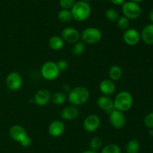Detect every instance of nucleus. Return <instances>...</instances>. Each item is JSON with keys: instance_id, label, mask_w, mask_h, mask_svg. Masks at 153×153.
Masks as SVG:
<instances>
[{"instance_id": "nucleus-12", "label": "nucleus", "mask_w": 153, "mask_h": 153, "mask_svg": "<svg viewBox=\"0 0 153 153\" xmlns=\"http://www.w3.org/2000/svg\"><path fill=\"white\" fill-rule=\"evenodd\" d=\"M123 38L128 46H135L140 41V34L134 28H128L123 33Z\"/></svg>"}, {"instance_id": "nucleus-26", "label": "nucleus", "mask_w": 153, "mask_h": 153, "mask_svg": "<svg viewBox=\"0 0 153 153\" xmlns=\"http://www.w3.org/2000/svg\"><path fill=\"white\" fill-rule=\"evenodd\" d=\"M101 153H121V148L117 144L111 143L103 147Z\"/></svg>"}, {"instance_id": "nucleus-11", "label": "nucleus", "mask_w": 153, "mask_h": 153, "mask_svg": "<svg viewBox=\"0 0 153 153\" xmlns=\"http://www.w3.org/2000/svg\"><path fill=\"white\" fill-rule=\"evenodd\" d=\"M52 94L49 90L46 88H40L36 92L34 97V103L39 106H43L51 100Z\"/></svg>"}, {"instance_id": "nucleus-33", "label": "nucleus", "mask_w": 153, "mask_h": 153, "mask_svg": "<svg viewBox=\"0 0 153 153\" xmlns=\"http://www.w3.org/2000/svg\"><path fill=\"white\" fill-rule=\"evenodd\" d=\"M110 1L116 5H122L126 2L125 0H110Z\"/></svg>"}, {"instance_id": "nucleus-2", "label": "nucleus", "mask_w": 153, "mask_h": 153, "mask_svg": "<svg viewBox=\"0 0 153 153\" xmlns=\"http://www.w3.org/2000/svg\"><path fill=\"white\" fill-rule=\"evenodd\" d=\"M73 18L78 22L85 21L90 17L91 14V7L87 2L77 1L71 8Z\"/></svg>"}, {"instance_id": "nucleus-32", "label": "nucleus", "mask_w": 153, "mask_h": 153, "mask_svg": "<svg viewBox=\"0 0 153 153\" xmlns=\"http://www.w3.org/2000/svg\"><path fill=\"white\" fill-rule=\"evenodd\" d=\"M31 142H32V140H31V138L29 136H27L25 138L24 140H22L19 143H20L21 146L24 147H28L29 146H31Z\"/></svg>"}, {"instance_id": "nucleus-9", "label": "nucleus", "mask_w": 153, "mask_h": 153, "mask_svg": "<svg viewBox=\"0 0 153 153\" xmlns=\"http://www.w3.org/2000/svg\"><path fill=\"white\" fill-rule=\"evenodd\" d=\"M109 121L112 127L121 129L126 124V116L123 112L114 109L109 113Z\"/></svg>"}, {"instance_id": "nucleus-13", "label": "nucleus", "mask_w": 153, "mask_h": 153, "mask_svg": "<svg viewBox=\"0 0 153 153\" xmlns=\"http://www.w3.org/2000/svg\"><path fill=\"white\" fill-rule=\"evenodd\" d=\"M9 135L13 140L18 142H20L28 136L26 130L19 124L12 125L9 129Z\"/></svg>"}, {"instance_id": "nucleus-1", "label": "nucleus", "mask_w": 153, "mask_h": 153, "mask_svg": "<svg viewBox=\"0 0 153 153\" xmlns=\"http://www.w3.org/2000/svg\"><path fill=\"white\" fill-rule=\"evenodd\" d=\"M90 98V92L84 86H76L70 90L67 99L72 105L81 106L87 103Z\"/></svg>"}, {"instance_id": "nucleus-14", "label": "nucleus", "mask_w": 153, "mask_h": 153, "mask_svg": "<svg viewBox=\"0 0 153 153\" xmlns=\"http://www.w3.org/2000/svg\"><path fill=\"white\" fill-rule=\"evenodd\" d=\"M65 124L61 120H54L49 124L48 130L49 134L53 137L61 136L65 131Z\"/></svg>"}, {"instance_id": "nucleus-16", "label": "nucleus", "mask_w": 153, "mask_h": 153, "mask_svg": "<svg viewBox=\"0 0 153 153\" xmlns=\"http://www.w3.org/2000/svg\"><path fill=\"white\" fill-rule=\"evenodd\" d=\"M100 91L103 94V95L111 96L114 94L116 91V86L113 80L110 79H105L100 82Z\"/></svg>"}, {"instance_id": "nucleus-15", "label": "nucleus", "mask_w": 153, "mask_h": 153, "mask_svg": "<svg viewBox=\"0 0 153 153\" xmlns=\"http://www.w3.org/2000/svg\"><path fill=\"white\" fill-rule=\"evenodd\" d=\"M97 106L102 110L105 111L107 113H110L112 110H114V100H112L109 96L102 95L97 99Z\"/></svg>"}, {"instance_id": "nucleus-28", "label": "nucleus", "mask_w": 153, "mask_h": 153, "mask_svg": "<svg viewBox=\"0 0 153 153\" xmlns=\"http://www.w3.org/2000/svg\"><path fill=\"white\" fill-rule=\"evenodd\" d=\"M117 26L120 29L124 30H127L128 28H129L130 26V20L128 19L127 17H126L125 16H120L118 20L117 21Z\"/></svg>"}, {"instance_id": "nucleus-24", "label": "nucleus", "mask_w": 153, "mask_h": 153, "mask_svg": "<svg viewBox=\"0 0 153 153\" xmlns=\"http://www.w3.org/2000/svg\"><path fill=\"white\" fill-rule=\"evenodd\" d=\"M105 17L107 18L108 20L112 22H117L120 17L119 13L117 12V10L114 8L107 9L105 10Z\"/></svg>"}, {"instance_id": "nucleus-29", "label": "nucleus", "mask_w": 153, "mask_h": 153, "mask_svg": "<svg viewBox=\"0 0 153 153\" xmlns=\"http://www.w3.org/2000/svg\"><path fill=\"white\" fill-rule=\"evenodd\" d=\"M75 3H76V0H59L60 6L62 9L71 10Z\"/></svg>"}, {"instance_id": "nucleus-17", "label": "nucleus", "mask_w": 153, "mask_h": 153, "mask_svg": "<svg viewBox=\"0 0 153 153\" xmlns=\"http://www.w3.org/2000/svg\"><path fill=\"white\" fill-rule=\"evenodd\" d=\"M79 110L78 107L74 105L67 106L61 110V117L67 121H73L79 116Z\"/></svg>"}, {"instance_id": "nucleus-5", "label": "nucleus", "mask_w": 153, "mask_h": 153, "mask_svg": "<svg viewBox=\"0 0 153 153\" xmlns=\"http://www.w3.org/2000/svg\"><path fill=\"white\" fill-rule=\"evenodd\" d=\"M56 62L52 61H48L43 63L40 68V73L42 76L46 80H54L57 79L60 74Z\"/></svg>"}, {"instance_id": "nucleus-6", "label": "nucleus", "mask_w": 153, "mask_h": 153, "mask_svg": "<svg viewBox=\"0 0 153 153\" xmlns=\"http://www.w3.org/2000/svg\"><path fill=\"white\" fill-rule=\"evenodd\" d=\"M122 12L123 16L129 20H136L141 15L142 10L140 4L132 1L125 2L122 4Z\"/></svg>"}, {"instance_id": "nucleus-4", "label": "nucleus", "mask_w": 153, "mask_h": 153, "mask_svg": "<svg viewBox=\"0 0 153 153\" xmlns=\"http://www.w3.org/2000/svg\"><path fill=\"white\" fill-rule=\"evenodd\" d=\"M102 34V32L96 27L85 28L80 34V38L85 44H96L101 40Z\"/></svg>"}, {"instance_id": "nucleus-30", "label": "nucleus", "mask_w": 153, "mask_h": 153, "mask_svg": "<svg viewBox=\"0 0 153 153\" xmlns=\"http://www.w3.org/2000/svg\"><path fill=\"white\" fill-rule=\"evenodd\" d=\"M144 122L145 126L149 129L153 128V112H150V113L147 114L146 117L144 118Z\"/></svg>"}, {"instance_id": "nucleus-35", "label": "nucleus", "mask_w": 153, "mask_h": 153, "mask_svg": "<svg viewBox=\"0 0 153 153\" xmlns=\"http://www.w3.org/2000/svg\"><path fill=\"white\" fill-rule=\"evenodd\" d=\"M82 153H98V152L96 151H93V150L90 149V150H86V151H84L83 152H82Z\"/></svg>"}, {"instance_id": "nucleus-25", "label": "nucleus", "mask_w": 153, "mask_h": 153, "mask_svg": "<svg viewBox=\"0 0 153 153\" xmlns=\"http://www.w3.org/2000/svg\"><path fill=\"white\" fill-rule=\"evenodd\" d=\"M90 148L93 151H99L102 146V141L99 136H94L90 141Z\"/></svg>"}, {"instance_id": "nucleus-36", "label": "nucleus", "mask_w": 153, "mask_h": 153, "mask_svg": "<svg viewBox=\"0 0 153 153\" xmlns=\"http://www.w3.org/2000/svg\"><path fill=\"white\" fill-rule=\"evenodd\" d=\"M149 135H150V136H153V128L150 129V130H149Z\"/></svg>"}, {"instance_id": "nucleus-18", "label": "nucleus", "mask_w": 153, "mask_h": 153, "mask_svg": "<svg viewBox=\"0 0 153 153\" xmlns=\"http://www.w3.org/2000/svg\"><path fill=\"white\" fill-rule=\"evenodd\" d=\"M140 38H142L145 44L149 45L153 44V24L150 23L143 27L140 34Z\"/></svg>"}, {"instance_id": "nucleus-10", "label": "nucleus", "mask_w": 153, "mask_h": 153, "mask_svg": "<svg viewBox=\"0 0 153 153\" xmlns=\"http://www.w3.org/2000/svg\"><path fill=\"white\" fill-rule=\"evenodd\" d=\"M61 38L64 42L69 44H75L79 41L80 33L74 27H66L61 32Z\"/></svg>"}, {"instance_id": "nucleus-7", "label": "nucleus", "mask_w": 153, "mask_h": 153, "mask_svg": "<svg viewBox=\"0 0 153 153\" xmlns=\"http://www.w3.org/2000/svg\"><path fill=\"white\" fill-rule=\"evenodd\" d=\"M7 88L10 91H17L22 86V77L17 72H11L5 79Z\"/></svg>"}, {"instance_id": "nucleus-23", "label": "nucleus", "mask_w": 153, "mask_h": 153, "mask_svg": "<svg viewBox=\"0 0 153 153\" xmlns=\"http://www.w3.org/2000/svg\"><path fill=\"white\" fill-rule=\"evenodd\" d=\"M126 153H138L140 150V143L137 140H131L126 147Z\"/></svg>"}, {"instance_id": "nucleus-21", "label": "nucleus", "mask_w": 153, "mask_h": 153, "mask_svg": "<svg viewBox=\"0 0 153 153\" xmlns=\"http://www.w3.org/2000/svg\"><path fill=\"white\" fill-rule=\"evenodd\" d=\"M67 96L64 92H56L51 97V100L55 105H61L66 101Z\"/></svg>"}, {"instance_id": "nucleus-31", "label": "nucleus", "mask_w": 153, "mask_h": 153, "mask_svg": "<svg viewBox=\"0 0 153 153\" xmlns=\"http://www.w3.org/2000/svg\"><path fill=\"white\" fill-rule=\"evenodd\" d=\"M57 65H58V69H59L60 71H64V70H66L68 68V62H67L66 60L64 59H61L56 62Z\"/></svg>"}, {"instance_id": "nucleus-19", "label": "nucleus", "mask_w": 153, "mask_h": 153, "mask_svg": "<svg viewBox=\"0 0 153 153\" xmlns=\"http://www.w3.org/2000/svg\"><path fill=\"white\" fill-rule=\"evenodd\" d=\"M64 41L61 36L53 35L49 40V46L52 50H60L64 47Z\"/></svg>"}, {"instance_id": "nucleus-20", "label": "nucleus", "mask_w": 153, "mask_h": 153, "mask_svg": "<svg viewBox=\"0 0 153 153\" xmlns=\"http://www.w3.org/2000/svg\"><path fill=\"white\" fill-rule=\"evenodd\" d=\"M108 76L110 80L113 81H117L122 77L123 70L117 64H114L111 66L108 70Z\"/></svg>"}, {"instance_id": "nucleus-34", "label": "nucleus", "mask_w": 153, "mask_h": 153, "mask_svg": "<svg viewBox=\"0 0 153 153\" xmlns=\"http://www.w3.org/2000/svg\"><path fill=\"white\" fill-rule=\"evenodd\" d=\"M149 20L151 21V22L153 24V9H152V10L149 11Z\"/></svg>"}, {"instance_id": "nucleus-37", "label": "nucleus", "mask_w": 153, "mask_h": 153, "mask_svg": "<svg viewBox=\"0 0 153 153\" xmlns=\"http://www.w3.org/2000/svg\"><path fill=\"white\" fill-rule=\"evenodd\" d=\"M129 1H132V2H134L139 3V2H143V0H129Z\"/></svg>"}, {"instance_id": "nucleus-3", "label": "nucleus", "mask_w": 153, "mask_h": 153, "mask_svg": "<svg viewBox=\"0 0 153 153\" xmlns=\"http://www.w3.org/2000/svg\"><path fill=\"white\" fill-rule=\"evenodd\" d=\"M133 104V97L127 91L120 92L114 100V106L115 110L124 112L131 109Z\"/></svg>"}, {"instance_id": "nucleus-8", "label": "nucleus", "mask_w": 153, "mask_h": 153, "mask_svg": "<svg viewBox=\"0 0 153 153\" xmlns=\"http://www.w3.org/2000/svg\"><path fill=\"white\" fill-rule=\"evenodd\" d=\"M101 124L100 118L96 114H90L85 117L83 122V128L85 130L89 133L95 132L99 129Z\"/></svg>"}, {"instance_id": "nucleus-38", "label": "nucleus", "mask_w": 153, "mask_h": 153, "mask_svg": "<svg viewBox=\"0 0 153 153\" xmlns=\"http://www.w3.org/2000/svg\"><path fill=\"white\" fill-rule=\"evenodd\" d=\"M78 1H84V2H88L92 1V0H78Z\"/></svg>"}, {"instance_id": "nucleus-27", "label": "nucleus", "mask_w": 153, "mask_h": 153, "mask_svg": "<svg viewBox=\"0 0 153 153\" xmlns=\"http://www.w3.org/2000/svg\"><path fill=\"white\" fill-rule=\"evenodd\" d=\"M85 50V44L83 41H78L74 44L73 47V53L75 56H81Z\"/></svg>"}, {"instance_id": "nucleus-22", "label": "nucleus", "mask_w": 153, "mask_h": 153, "mask_svg": "<svg viewBox=\"0 0 153 153\" xmlns=\"http://www.w3.org/2000/svg\"><path fill=\"white\" fill-rule=\"evenodd\" d=\"M58 19L63 23L70 22L73 19L71 10L67 9H61L58 13Z\"/></svg>"}]
</instances>
